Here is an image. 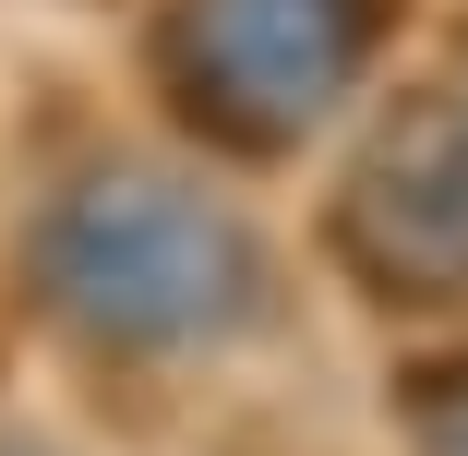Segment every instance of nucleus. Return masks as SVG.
<instances>
[{
	"label": "nucleus",
	"instance_id": "obj_1",
	"mask_svg": "<svg viewBox=\"0 0 468 456\" xmlns=\"http://www.w3.org/2000/svg\"><path fill=\"white\" fill-rule=\"evenodd\" d=\"M48 289L109 336H193L240 301V252L193 193L109 180V193L72 205V252L48 240Z\"/></svg>",
	"mask_w": 468,
	"mask_h": 456
}]
</instances>
